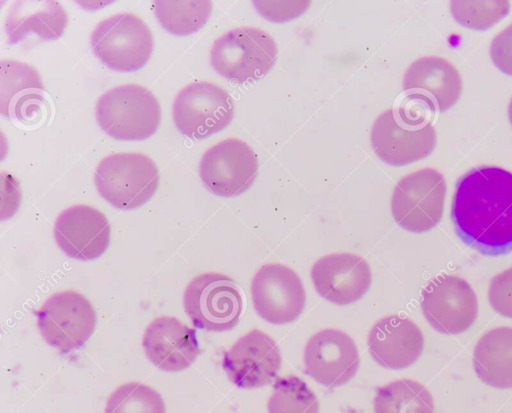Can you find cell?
<instances>
[{"instance_id":"obj_27","label":"cell","mask_w":512,"mask_h":413,"mask_svg":"<svg viewBox=\"0 0 512 413\" xmlns=\"http://www.w3.org/2000/svg\"><path fill=\"white\" fill-rule=\"evenodd\" d=\"M105 413H166V410L156 390L140 382H129L111 393Z\"/></svg>"},{"instance_id":"obj_2","label":"cell","mask_w":512,"mask_h":413,"mask_svg":"<svg viewBox=\"0 0 512 413\" xmlns=\"http://www.w3.org/2000/svg\"><path fill=\"white\" fill-rule=\"evenodd\" d=\"M370 140L380 160L391 166H404L430 155L437 134L425 115L400 106L387 109L375 119Z\"/></svg>"},{"instance_id":"obj_8","label":"cell","mask_w":512,"mask_h":413,"mask_svg":"<svg viewBox=\"0 0 512 413\" xmlns=\"http://www.w3.org/2000/svg\"><path fill=\"white\" fill-rule=\"evenodd\" d=\"M183 303L196 328L214 332L234 328L243 308L242 295L235 281L216 272L194 277L185 289Z\"/></svg>"},{"instance_id":"obj_15","label":"cell","mask_w":512,"mask_h":413,"mask_svg":"<svg viewBox=\"0 0 512 413\" xmlns=\"http://www.w3.org/2000/svg\"><path fill=\"white\" fill-rule=\"evenodd\" d=\"M281 363V352L275 340L254 328L224 353L222 366L234 385L252 389L275 380Z\"/></svg>"},{"instance_id":"obj_18","label":"cell","mask_w":512,"mask_h":413,"mask_svg":"<svg viewBox=\"0 0 512 413\" xmlns=\"http://www.w3.org/2000/svg\"><path fill=\"white\" fill-rule=\"evenodd\" d=\"M111 228L103 213L88 205H74L60 213L54 226V238L69 257L93 260L108 248Z\"/></svg>"},{"instance_id":"obj_12","label":"cell","mask_w":512,"mask_h":413,"mask_svg":"<svg viewBox=\"0 0 512 413\" xmlns=\"http://www.w3.org/2000/svg\"><path fill=\"white\" fill-rule=\"evenodd\" d=\"M258 158L243 140L227 138L205 151L199 175L205 187L221 197H233L247 191L258 172Z\"/></svg>"},{"instance_id":"obj_22","label":"cell","mask_w":512,"mask_h":413,"mask_svg":"<svg viewBox=\"0 0 512 413\" xmlns=\"http://www.w3.org/2000/svg\"><path fill=\"white\" fill-rule=\"evenodd\" d=\"M68 23L65 9L53 0H21L14 2L5 20L9 44L22 41L30 33L43 40L62 36Z\"/></svg>"},{"instance_id":"obj_32","label":"cell","mask_w":512,"mask_h":413,"mask_svg":"<svg viewBox=\"0 0 512 413\" xmlns=\"http://www.w3.org/2000/svg\"><path fill=\"white\" fill-rule=\"evenodd\" d=\"M508 117H509V121L512 125V98H511L509 106H508Z\"/></svg>"},{"instance_id":"obj_3","label":"cell","mask_w":512,"mask_h":413,"mask_svg":"<svg viewBox=\"0 0 512 413\" xmlns=\"http://www.w3.org/2000/svg\"><path fill=\"white\" fill-rule=\"evenodd\" d=\"M101 129L117 140H144L158 129L160 105L154 94L136 84L116 86L102 94L96 104Z\"/></svg>"},{"instance_id":"obj_19","label":"cell","mask_w":512,"mask_h":413,"mask_svg":"<svg viewBox=\"0 0 512 413\" xmlns=\"http://www.w3.org/2000/svg\"><path fill=\"white\" fill-rule=\"evenodd\" d=\"M367 345L371 357L378 365L400 370L411 366L421 356L424 336L410 318L388 315L372 326Z\"/></svg>"},{"instance_id":"obj_1","label":"cell","mask_w":512,"mask_h":413,"mask_svg":"<svg viewBox=\"0 0 512 413\" xmlns=\"http://www.w3.org/2000/svg\"><path fill=\"white\" fill-rule=\"evenodd\" d=\"M457 236L482 255L512 252V172L482 166L457 181L451 207Z\"/></svg>"},{"instance_id":"obj_9","label":"cell","mask_w":512,"mask_h":413,"mask_svg":"<svg viewBox=\"0 0 512 413\" xmlns=\"http://www.w3.org/2000/svg\"><path fill=\"white\" fill-rule=\"evenodd\" d=\"M176 128L192 139H203L226 128L234 116L230 94L215 83L197 81L182 88L172 108Z\"/></svg>"},{"instance_id":"obj_14","label":"cell","mask_w":512,"mask_h":413,"mask_svg":"<svg viewBox=\"0 0 512 413\" xmlns=\"http://www.w3.org/2000/svg\"><path fill=\"white\" fill-rule=\"evenodd\" d=\"M304 372L319 384L335 388L346 384L360 365L358 348L347 333L333 328L318 331L304 349Z\"/></svg>"},{"instance_id":"obj_31","label":"cell","mask_w":512,"mask_h":413,"mask_svg":"<svg viewBox=\"0 0 512 413\" xmlns=\"http://www.w3.org/2000/svg\"><path fill=\"white\" fill-rule=\"evenodd\" d=\"M490 57L500 71L512 76V23L493 38Z\"/></svg>"},{"instance_id":"obj_10","label":"cell","mask_w":512,"mask_h":413,"mask_svg":"<svg viewBox=\"0 0 512 413\" xmlns=\"http://www.w3.org/2000/svg\"><path fill=\"white\" fill-rule=\"evenodd\" d=\"M36 316L44 340L62 353L83 346L93 334L97 320L90 301L73 290L48 297Z\"/></svg>"},{"instance_id":"obj_6","label":"cell","mask_w":512,"mask_h":413,"mask_svg":"<svg viewBox=\"0 0 512 413\" xmlns=\"http://www.w3.org/2000/svg\"><path fill=\"white\" fill-rule=\"evenodd\" d=\"M90 41L95 56L108 68L121 72L141 69L153 51L149 27L131 13H118L100 21Z\"/></svg>"},{"instance_id":"obj_26","label":"cell","mask_w":512,"mask_h":413,"mask_svg":"<svg viewBox=\"0 0 512 413\" xmlns=\"http://www.w3.org/2000/svg\"><path fill=\"white\" fill-rule=\"evenodd\" d=\"M268 413H319V401L299 377H277L268 400Z\"/></svg>"},{"instance_id":"obj_23","label":"cell","mask_w":512,"mask_h":413,"mask_svg":"<svg viewBox=\"0 0 512 413\" xmlns=\"http://www.w3.org/2000/svg\"><path fill=\"white\" fill-rule=\"evenodd\" d=\"M472 362L485 384L512 388V327L500 326L484 333L474 348Z\"/></svg>"},{"instance_id":"obj_24","label":"cell","mask_w":512,"mask_h":413,"mask_svg":"<svg viewBox=\"0 0 512 413\" xmlns=\"http://www.w3.org/2000/svg\"><path fill=\"white\" fill-rule=\"evenodd\" d=\"M374 413H435L429 390L412 379H398L376 389Z\"/></svg>"},{"instance_id":"obj_20","label":"cell","mask_w":512,"mask_h":413,"mask_svg":"<svg viewBox=\"0 0 512 413\" xmlns=\"http://www.w3.org/2000/svg\"><path fill=\"white\" fill-rule=\"evenodd\" d=\"M142 345L147 358L167 372L187 369L200 354L195 330L171 316L152 320L145 330Z\"/></svg>"},{"instance_id":"obj_5","label":"cell","mask_w":512,"mask_h":413,"mask_svg":"<svg viewBox=\"0 0 512 413\" xmlns=\"http://www.w3.org/2000/svg\"><path fill=\"white\" fill-rule=\"evenodd\" d=\"M94 181L99 194L112 206L132 210L155 194L159 171L154 161L142 153H114L100 161Z\"/></svg>"},{"instance_id":"obj_29","label":"cell","mask_w":512,"mask_h":413,"mask_svg":"<svg viewBox=\"0 0 512 413\" xmlns=\"http://www.w3.org/2000/svg\"><path fill=\"white\" fill-rule=\"evenodd\" d=\"M488 299L497 313L512 318V266L491 279Z\"/></svg>"},{"instance_id":"obj_13","label":"cell","mask_w":512,"mask_h":413,"mask_svg":"<svg viewBox=\"0 0 512 413\" xmlns=\"http://www.w3.org/2000/svg\"><path fill=\"white\" fill-rule=\"evenodd\" d=\"M252 303L257 314L271 324L295 321L303 312L306 293L299 275L279 264L263 265L251 282Z\"/></svg>"},{"instance_id":"obj_16","label":"cell","mask_w":512,"mask_h":413,"mask_svg":"<svg viewBox=\"0 0 512 413\" xmlns=\"http://www.w3.org/2000/svg\"><path fill=\"white\" fill-rule=\"evenodd\" d=\"M310 276L317 293L340 306L362 298L372 282L371 268L366 259L346 252L321 257L313 264Z\"/></svg>"},{"instance_id":"obj_11","label":"cell","mask_w":512,"mask_h":413,"mask_svg":"<svg viewBox=\"0 0 512 413\" xmlns=\"http://www.w3.org/2000/svg\"><path fill=\"white\" fill-rule=\"evenodd\" d=\"M420 306L428 323L443 334H460L468 330L478 316L477 296L461 277L441 274L421 292Z\"/></svg>"},{"instance_id":"obj_21","label":"cell","mask_w":512,"mask_h":413,"mask_svg":"<svg viewBox=\"0 0 512 413\" xmlns=\"http://www.w3.org/2000/svg\"><path fill=\"white\" fill-rule=\"evenodd\" d=\"M0 111L5 117L31 121L41 111L44 87L37 70L17 60L1 63Z\"/></svg>"},{"instance_id":"obj_28","label":"cell","mask_w":512,"mask_h":413,"mask_svg":"<svg viewBox=\"0 0 512 413\" xmlns=\"http://www.w3.org/2000/svg\"><path fill=\"white\" fill-rule=\"evenodd\" d=\"M450 11L453 18L462 26L487 30L510 12V2L492 1H451Z\"/></svg>"},{"instance_id":"obj_17","label":"cell","mask_w":512,"mask_h":413,"mask_svg":"<svg viewBox=\"0 0 512 413\" xmlns=\"http://www.w3.org/2000/svg\"><path fill=\"white\" fill-rule=\"evenodd\" d=\"M403 91L409 99L425 104L430 110L444 112L458 101L462 79L448 60L425 56L407 68L403 77Z\"/></svg>"},{"instance_id":"obj_30","label":"cell","mask_w":512,"mask_h":413,"mask_svg":"<svg viewBox=\"0 0 512 413\" xmlns=\"http://www.w3.org/2000/svg\"><path fill=\"white\" fill-rule=\"evenodd\" d=\"M256 10L272 22H285L303 14L309 1H253Z\"/></svg>"},{"instance_id":"obj_4","label":"cell","mask_w":512,"mask_h":413,"mask_svg":"<svg viewBox=\"0 0 512 413\" xmlns=\"http://www.w3.org/2000/svg\"><path fill=\"white\" fill-rule=\"evenodd\" d=\"M278 48L262 29L244 26L220 36L212 45L210 63L227 80L244 83L263 78L274 66Z\"/></svg>"},{"instance_id":"obj_25","label":"cell","mask_w":512,"mask_h":413,"mask_svg":"<svg viewBox=\"0 0 512 413\" xmlns=\"http://www.w3.org/2000/svg\"><path fill=\"white\" fill-rule=\"evenodd\" d=\"M154 13L167 32L187 36L201 29L212 12L208 0H157L153 2Z\"/></svg>"},{"instance_id":"obj_7","label":"cell","mask_w":512,"mask_h":413,"mask_svg":"<svg viewBox=\"0 0 512 413\" xmlns=\"http://www.w3.org/2000/svg\"><path fill=\"white\" fill-rule=\"evenodd\" d=\"M446 181L439 171L423 168L402 177L391 197V212L397 224L413 233L431 230L441 221Z\"/></svg>"}]
</instances>
